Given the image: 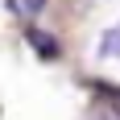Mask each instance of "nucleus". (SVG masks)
<instances>
[{
  "label": "nucleus",
  "instance_id": "obj_1",
  "mask_svg": "<svg viewBox=\"0 0 120 120\" xmlns=\"http://www.w3.org/2000/svg\"><path fill=\"white\" fill-rule=\"evenodd\" d=\"M25 37H29V46L37 50V58H50V62H54V58L62 54V50H58V41H54L50 33H41L37 25H29V29H25Z\"/></svg>",
  "mask_w": 120,
  "mask_h": 120
},
{
  "label": "nucleus",
  "instance_id": "obj_2",
  "mask_svg": "<svg viewBox=\"0 0 120 120\" xmlns=\"http://www.w3.org/2000/svg\"><path fill=\"white\" fill-rule=\"evenodd\" d=\"M99 58H120V21L112 29H104V37H99Z\"/></svg>",
  "mask_w": 120,
  "mask_h": 120
},
{
  "label": "nucleus",
  "instance_id": "obj_3",
  "mask_svg": "<svg viewBox=\"0 0 120 120\" xmlns=\"http://www.w3.org/2000/svg\"><path fill=\"white\" fill-rule=\"evenodd\" d=\"M8 4H12L17 12H25V17H33V12H41V8H46V0H8Z\"/></svg>",
  "mask_w": 120,
  "mask_h": 120
},
{
  "label": "nucleus",
  "instance_id": "obj_4",
  "mask_svg": "<svg viewBox=\"0 0 120 120\" xmlns=\"http://www.w3.org/2000/svg\"><path fill=\"white\" fill-rule=\"evenodd\" d=\"M95 91H104L108 99H116V104H120V87H112V83H95Z\"/></svg>",
  "mask_w": 120,
  "mask_h": 120
}]
</instances>
